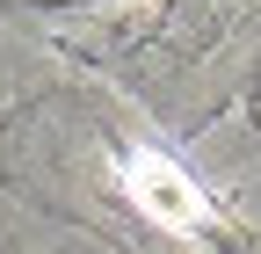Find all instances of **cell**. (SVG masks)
Returning a JSON list of instances; mask_svg holds the SVG:
<instances>
[{"instance_id": "1", "label": "cell", "mask_w": 261, "mask_h": 254, "mask_svg": "<svg viewBox=\"0 0 261 254\" xmlns=\"http://www.w3.org/2000/svg\"><path fill=\"white\" fill-rule=\"evenodd\" d=\"M15 196L123 254H261V233L181 160V145L87 87H44L0 116Z\"/></svg>"}, {"instance_id": "2", "label": "cell", "mask_w": 261, "mask_h": 254, "mask_svg": "<svg viewBox=\"0 0 261 254\" xmlns=\"http://www.w3.org/2000/svg\"><path fill=\"white\" fill-rule=\"evenodd\" d=\"M51 44L94 58L102 73L130 80L145 102L174 123V138H203L225 109L247 123L261 116L254 94L232 87L247 73L261 87V15H203V8H138V15H65L51 22Z\"/></svg>"}, {"instance_id": "3", "label": "cell", "mask_w": 261, "mask_h": 254, "mask_svg": "<svg viewBox=\"0 0 261 254\" xmlns=\"http://www.w3.org/2000/svg\"><path fill=\"white\" fill-rule=\"evenodd\" d=\"M0 254H22V247H15V240H0Z\"/></svg>"}]
</instances>
